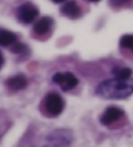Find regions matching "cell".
I'll return each mask as SVG.
<instances>
[{
	"label": "cell",
	"instance_id": "2",
	"mask_svg": "<svg viewBox=\"0 0 133 147\" xmlns=\"http://www.w3.org/2000/svg\"><path fill=\"white\" fill-rule=\"evenodd\" d=\"M39 15V10L35 5L30 2L22 3L17 9L16 17L19 22L30 24L35 20Z\"/></svg>",
	"mask_w": 133,
	"mask_h": 147
},
{
	"label": "cell",
	"instance_id": "15",
	"mask_svg": "<svg viewBox=\"0 0 133 147\" xmlns=\"http://www.w3.org/2000/svg\"><path fill=\"white\" fill-rule=\"evenodd\" d=\"M51 1L55 3H62L64 2H65L66 0H51Z\"/></svg>",
	"mask_w": 133,
	"mask_h": 147
},
{
	"label": "cell",
	"instance_id": "12",
	"mask_svg": "<svg viewBox=\"0 0 133 147\" xmlns=\"http://www.w3.org/2000/svg\"><path fill=\"white\" fill-rule=\"evenodd\" d=\"M120 47L128 49L133 51V35L127 34L123 35L120 39Z\"/></svg>",
	"mask_w": 133,
	"mask_h": 147
},
{
	"label": "cell",
	"instance_id": "13",
	"mask_svg": "<svg viewBox=\"0 0 133 147\" xmlns=\"http://www.w3.org/2000/svg\"><path fill=\"white\" fill-rule=\"evenodd\" d=\"M29 51L28 46L20 42H16L11 48V51L14 54H25Z\"/></svg>",
	"mask_w": 133,
	"mask_h": 147
},
{
	"label": "cell",
	"instance_id": "10",
	"mask_svg": "<svg viewBox=\"0 0 133 147\" xmlns=\"http://www.w3.org/2000/svg\"><path fill=\"white\" fill-rule=\"evenodd\" d=\"M17 40L16 34L11 31L1 29L0 31V45L2 47H8L14 45Z\"/></svg>",
	"mask_w": 133,
	"mask_h": 147
},
{
	"label": "cell",
	"instance_id": "9",
	"mask_svg": "<svg viewBox=\"0 0 133 147\" xmlns=\"http://www.w3.org/2000/svg\"><path fill=\"white\" fill-rule=\"evenodd\" d=\"M9 87L14 90L24 89L28 85V80L22 74H17L9 78L7 81Z\"/></svg>",
	"mask_w": 133,
	"mask_h": 147
},
{
	"label": "cell",
	"instance_id": "7",
	"mask_svg": "<svg viewBox=\"0 0 133 147\" xmlns=\"http://www.w3.org/2000/svg\"><path fill=\"white\" fill-rule=\"evenodd\" d=\"M54 20L50 16H45L36 21L33 27V32L37 35H44L52 29Z\"/></svg>",
	"mask_w": 133,
	"mask_h": 147
},
{
	"label": "cell",
	"instance_id": "5",
	"mask_svg": "<svg viewBox=\"0 0 133 147\" xmlns=\"http://www.w3.org/2000/svg\"><path fill=\"white\" fill-rule=\"evenodd\" d=\"M62 15L71 20L79 18L82 16V8L77 0H69L63 4L60 9Z\"/></svg>",
	"mask_w": 133,
	"mask_h": 147
},
{
	"label": "cell",
	"instance_id": "8",
	"mask_svg": "<svg viewBox=\"0 0 133 147\" xmlns=\"http://www.w3.org/2000/svg\"><path fill=\"white\" fill-rule=\"evenodd\" d=\"M47 139L55 146H67L71 143V138L67 130L60 129L49 135Z\"/></svg>",
	"mask_w": 133,
	"mask_h": 147
},
{
	"label": "cell",
	"instance_id": "3",
	"mask_svg": "<svg viewBox=\"0 0 133 147\" xmlns=\"http://www.w3.org/2000/svg\"><path fill=\"white\" fill-rule=\"evenodd\" d=\"M45 107L50 113L54 117L58 116L64 109L65 103L62 96L57 92L48 93L44 98Z\"/></svg>",
	"mask_w": 133,
	"mask_h": 147
},
{
	"label": "cell",
	"instance_id": "4",
	"mask_svg": "<svg viewBox=\"0 0 133 147\" xmlns=\"http://www.w3.org/2000/svg\"><path fill=\"white\" fill-rule=\"evenodd\" d=\"M52 81L64 92L74 89L79 83L78 78L70 72H56L52 77Z\"/></svg>",
	"mask_w": 133,
	"mask_h": 147
},
{
	"label": "cell",
	"instance_id": "1",
	"mask_svg": "<svg viewBox=\"0 0 133 147\" xmlns=\"http://www.w3.org/2000/svg\"><path fill=\"white\" fill-rule=\"evenodd\" d=\"M98 96L107 100H123L133 94V78L128 80L117 78L103 81L96 88Z\"/></svg>",
	"mask_w": 133,
	"mask_h": 147
},
{
	"label": "cell",
	"instance_id": "16",
	"mask_svg": "<svg viewBox=\"0 0 133 147\" xmlns=\"http://www.w3.org/2000/svg\"><path fill=\"white\" fill-rule=\"evenodd\" d=\"M87 1L91 2V3H97V2L100 1L101 0H87Z\"/></svg>",
	"mask_w": 133,
	"mask_h": 147
},
{
	"label": "cell",
	"instance_id": "6",
	"mask_svg": "<svg viewBox=\"0 0 133 147\" xmlns=\"http://www.w3.org/2000/svg\"><path fill=\"white\" fill-rule=\"evenodd\" d=\"M124 110L116 106H109L101 115L99 121L103 126H107L118 121L124 115Z\"/></svg>",
	"mask_w": 133,
	"mask_h": 147
},
{
	"label": "cell",
	"instance_id": "11",
	"mask_svg": "<svg viewBox=\"0 0 133 147\" xmlns=\"http://www.w3.org/2000/svg\"><path fill=\"white\" fill-rule=\"evenodd\" d=\"M112 74L114 78L123 80H128L131 78L132 71L128 67H122L118 66V67H115L112 68Z\"/></svg>",
	"mask_w": 133,
	"mask_h": 147
},
{
	"label": "cell",
	"instance_id": "14",
	"mask_svg": "<svg viewBox=\"0 0 133 147\" xmlns=\"http://www.w3.org/2000/svg\"><path fill=\"white\" fill-rule=\"evenodd\" d=\"M132 0H108L109 5L113 8H121L131 3Z\"/></svg>",
	"mask_w": 133,
	"mask_h": 147
}]
</instances>
